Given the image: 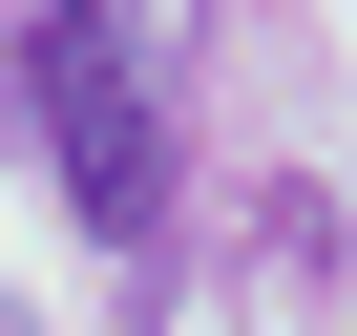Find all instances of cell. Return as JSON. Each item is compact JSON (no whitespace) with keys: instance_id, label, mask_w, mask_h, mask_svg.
Instances as JSON below:
<instances>
[{"instance_id":"6da1fadb","label":"cell","mask_w":357,"mask_h":336,"mask_svg":"<svg viewBox=\"0 0 357 336\" xmlns=\"http://www.w3.org/2000/svg\"><path fill=\"white\" fill-rule=\"evenodd\" d=\"M22 126H43L63 211L105 252H168V211H190V105H168V63H147L126 0H43L22 22Z\"/></svg>"},{"instance_id":"7a4b0ae2","label":"cell","mask_w":357,"mask_h":336,"mask_svg":"<svg viewBox=\"0 0 357 336\" xmlns=\"http://www.w3.org/2000/svg\"><path fill=\"white\" fill-rule=\"evenodd\" d=\"M0 336H22V315H0Z\"/></svg>"}]
</instances>
